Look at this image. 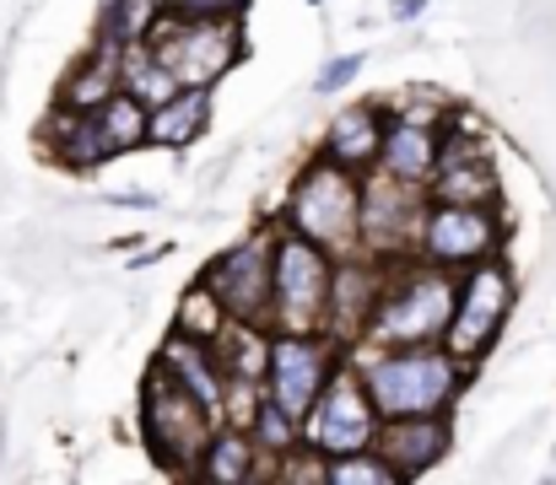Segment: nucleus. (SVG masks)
<instances>
[{"instance_id": "29", "label": "nucleus", "mask_w": 556, "mask_h": 485, "mask_svg": "<svg viewBox=\"0 0 556 485\" xmlns=\"http://www.w3.org/2000/svg\"><path fill=\"white\" fill-rule=\"evenodd\" d=\"M174 16H243V0H168Z\"/></svg>"}, {"instance_id": "10", "label": "nucleus", "mask_w": 556, "mask_h": 485, "mask_svg": "<svg viewBox=\"0 0 556 485\" xmlns=\"http://www.w3.org/2000/svg\"><path fill=\"white\" fill-rule=\"evenodd\" d=\"M514 297H519V292H514V270L503 265V254H492V259L459 270V297H454V319H448L443 345H448L459 361L476 367V361L497 345L503 323L514 314Z\"/></svg>"}, {"instance_id": "25", "label": "nucleus", "mask_w": 556, "mask_h": 485, "mask_svg": "<svg viewBox=\"0 0 556 485\" xmlns=\"http://www.w3.org/2000/svg\"><path fill=\"white\" fill-rule=\"evenodd\" d=\"M119 87L136 92L147 109H157L168 92H179V76L157 60L152 43H130V49H119Z\"/></svg>"}, {"instance_id": "24", "label": "nucleus", "mask_w": 556, "mask_h": 485, "mask_svg": "<svg viewBox=\"0 0 556 485\" xmlns=\"http://www.w3.org/2000/svg\"><path fill=\"white\" fill-rule=\"evenodd\" d=\"M249 432H254V443H260V454L270 459V464H281L287 454H298L303 448V421L292 416V410H281L265 388H260V399H254V410H249V421H243ZM276 475V470H270Z\"/></svg>"}, {"instance_id": "16", "label": "nucleus", "mask_w": 556, "mask_h": 485, "mask_svg": "<svg viewBox=\"0 0 556 485\" xmlns=\"http://www.w3.org/2000/svg\"><path fill=\"white\" fill-rule=\"evenodd\" d=\"M157 361L185 383L189 394L216 416V421H227V410H232V372L222 367V350H216V340H194L185 329H168V340H163V350H157Z\"/></svg>"}, {"instance_id": "22", "label": "nucleus", "mask_w": 556, "mask_h": 485, "mask_svg": "<svg viewBox=\"0 0 556 485\" xmlns=\"http://www.w3.org/2000/svg\"><path fill=\"white\" fill-rule=\"evenodd\" d=\"M109 92H119V49H109V43H98L92 49V60H81V65H71V76L60 81V92H54V109H98Z\"/></svg>"}, {"instance_id": "11", "label": "nucleus", "mask_w": 556, "mask_h": 485, "mask_svg": "<svg viewBox=\"0 0 556 485\" xmlns=\"http://www.w3.org/2000/svg\"><path fill=\"white\" fill-rule=\"evenodd\" d=\"M378 421H383V416H378L368 383H363V367L346 356V361L336 367V378L325 383L319 405H314L308 421H303V448H314L319 459H341V454L372 448Z\"/></svg>"}, {"instance_id": "21", "label": "nucleus", "mask_w": 556, "mask_h": 485, "mask_svg": "<svg viewBox=\"0 0 556 485\" xmlns=\"http://www.w3.org/2000/svg\"><path fill=\"white\" fill-rule=\"evenodd\" d=\"M427 200H448V205H497V200H503L497 167H492L486 152L438 162V173L427 178Z\"/></svg>"}, {"instance_id": "3", "label": "nucleus", "mask_w": 556, "mask_h": 485, "mask_svg": "<svg viewBox=\"0 0 556 485\" xmlns=\"http://www.w3.org/2000/svg\"><path fill=\"white\" fill-rule=\"evenodd\" d=\"M136 426H141V448L152 454V464L163 475H179V481H194L200 475V459L216 437V416L189 394L185 383L152 361L147 378H141V410H136Z\"/></svg>"}, {"instance_id": "23", "label": "nucleus", "mask_w": 556, "mask_h": 485, "mask_svg": "<svg viewBox=\"0 0 556 485\" xmlns=\"http://www.w3.org/2000/svg\"><path fill=\"white\" fill-rule=\"evenodd\" d=\"M163 16H168V0H103L92 33L109 49H130V43H152Z\"/></svg>"}, {"instance_id": "7", "label": "nucleus", "mask_w": 556, "mask_h": 485, "mask_svg": "<svg viewBox=\"0 0 556 485\" xmlns=\"http://www.w3.org/2000/svg\"><path fill=\"white\" fill-rule=\"evenodd\" d=\"M157 60L179 76V87H216L243 54V16H163V27L152 33Z\"/></svg>"}, {"instance_id": "2", "label": "nucleus", "mask_w": 556, "mask_h": 485, "mask_svg": "<svg viewBox=\"0 0 556 485\" xmlns=\"http://www.w3.org/2000/svg\"><path fill=\"white\" fill-rule=\"evenodd\" d=\"M454 297H459V276L454 270L427 265V259H394L363 345H372V350L443 345L448 319H454Z\"/></svg>"}, {"instance_id": "18", "label": "nucleus", "mask_w": 556, "mask_h": 485, "mask_svg": "<svg viewBox=\"0 0 556 485\" xmlns=\"http://www.w3.org/2000/svg\"><path fill=\"white\" fill-rule=\"evenodd\" d=\"M383 130H389V114L378 103H357V109H341L319 141V152L352 173H372L378 152H383Z\"/></svg>"}, {"instance_id": "8", "label": "nucleus", "mask_w": 556, "mask_h": 485, "mask_svg": "<svg viewBox=\"0 0 556 485\" xmlns=\"http://www.w3.org/2000/svg\"><path fill=\"white\" fill-rule=\"evenodd\" d=\"M330 286H336V254L276 221V303H270V329H325Z\"/></svg>"}, {"instance_id": "31", "label": "nucleus", "mask_w": 556, "mask_h": 485, "mask_svg": "<svg viewBox=\"0 0 556 485\" xmlns=\"http://www.w3.org/2000/svg\"><path fill=\"white\" fill-rule=\"evenodd\" d=\"M427 11V0H394V22H416Z\"/></svg>"}, {"instance_id": "12", "label": "nucleus", "mask_w": 556, "mask_h": 485, "mask_svg": "<svg viewBox=\"0 0 556 485\" xmlns=\"http://www.w3.org/2000/svg\"><path fill=\"white\" fill-rule=\"evenodd\" d=\"M503 210L497 205H448V200H427V221L416 238V259L443 265V270H470L492 254H503Z\"/></svg>"}, {"instance_id": "15", "label": "nucleus", "mask_w": 556, "mask_h": 485, "mask_svg": "<svg viewBox=\"0 0 556 485\" xmlns=\"http://www.w3.org/2000/svg\"><path fill=\"white\" fill-rule=\"evenodd\" d=\"M383 281H389V265L372 259V254H346L336 259V286H330V314H325V334H336L346 350L363 345L368 319L383 297Z\"/></svg>"}, {"instance_id": "30", "label": "nucleus", "mask_w": 556, "mask_h": 485, "mask_svg": "<svg viewBox=\"0 0 556 485\" xmlns=\"http://www.w3.org/2000/svg\"><path fill=\"white\" fill-rule=\"evenodd\" d=\"M109 205H125V210H130V205H136V210H157L163 200H157V194H141V189H119V194H109Z\"/></svg>"}, {"instance_id": "1", "label": "nucleus", "mask_w": 556, "mask_h": 485, "mask_svg": "<svg viewBox=\"0 0 556 485\" xmlns=\"http://www.w3.org/2000/svg\"><path fill=\"white\" fill-rule=\"evenodd\" d=\"M352 361L363 367V383H368L378 416H438V410H454L459 394L476 378V367L459 361L448 345H394V350L357 345Z\"/></svg>"}, {"instance_id": "17", "label": "nucleus", "mask_w": 556, "mask_h": 485, "mask_svg": "<svg viewBox=\"0 0 556 485\" xmlns=\"http://www.w3.org/2000/svg\"><path fill=\"white\" fill-rule=\"evenodd\" d=\"M438 146H443V114H394L383 130L378 173L427 189V178L438 173Z\"/></svg>"}, {"instance_id": "26", "label": "nucleus", "mask_w": 556, "mask_h": 485, "mask_svg": "<svg viewBox=\"0 0 556 485\" xmlns=\"http://www.w3.org/2000/svg\"><path fill=\"white\" fill-rule=\"evenodd\" d=\"M227 308H222V297L211 292V281L200 276V281H189L185 297H179V314H174V329H185L194 340H216L222 329H227Z\"/></svg>"}, {"instance_id": "19", "label": "nucleus", "mask_w": 556, "mask_h": 485, "mask_svg": "<svg viewBox=\"0 0 556 485\" xmlns=\"http://www.w3.org/2000/svg\"><path fill=\"white\" fill-rule=\"evenodd\" d=\"M260 475H270V459L260 454L254 432H249L243 421H222L216 437H211V448H205V459H200V475H194V481L249 485V481H260Z\"/></svg>"}, {"instance_id": "4", "label": "nucleus", "mask_w": 556, "mask_h": 485, "mask_svg": "<svg viewBox=\"0 0 556 485\" xmlns=\"http://www.w3.org/2000/svg\"><path fill=\"white\" fill-rule=\"evenodd\" d=\"M363 178L341 162H330L325 152H314V162L292 178L287 205H281V227L314 238L319 248H330L336 259L363 254Z\"/></svg>"}, {"instance_id": "14", "label": "nucleus", "mask_w": 556, "mask_h": 485, "mask_svg": "<svg viewBox=\"0 0 556 485\" xmlns=\"http://www.w3.org/2000/svg\"><path fill=\"white\" fill-rule=\"evenodd\" d=\"M372 448L394 464L400 481H421L454 454V410L438 416H383Z\"/></svg>"}, {"instance_id": "32", "label": "nucleus", "mask_w": 556, "mask_h": 485, "mask_svg": "<svg viewBox=\"0 0 556 485\" xmlns=\"http://www.w3.org/2000/svg\"><path fill=\"white\" fill-rule=\"evenodd\" d=\"M308 5H319V0H308Z\"/></svg>"}, {"instance_id": "5", "label": "nucleus", "mask_w": 556, "mask_h": 485, "mask_svg": "<svg viewBox=\"0 0 556 485\" xmlns=\"http://www.w3.org/2000/svg\"><path fill=\"white\" fill-rule=\"evenodd\" d=\"M147 119L152 109L136 98V92H109L98 109H54V125L43 130L49 136V157L71 173H92L103 162L125 157L136 146H147Z\"/></svg>"}, {"instance_id": "28", "label": "nucleus", "mask_w": 556, "mask_h": 485, "mask_svg": "<svg viewBox=\"0 0 556 485\" xmlns=\"http://www.w3.org/2000/svg\"><path fill=\"white\" fill-rule=\"evenodd\" d=\"M363 65H368V54H363V49H357V54H336V60H330L319 76H314V92H319V98H336V92H346V87L363 76Z\"/></svg>"}, {"instance_id": "9", "label": "nucleus", "mask_w": 556, "mask_h": 485, "mask_svg": "<svg viewBox=\"0 0 556 485\" xmlns=\"http://www.w3.org/2000/svg\"><path fill=\"white\" fill-rule=\"evenodd\" d=\"M200 276L222 297L227 319L265 323L270 329V303H276V216L265 227H254L249 238L227 243Z\"/></svg>"}, {"instance_id": "6", "label": "nucleus", "mask_w": 556, "mask_h": 485, "mask_svg": "<svg viewBox=\"0 0 556 485\" xmlns=\"http://www.w3.org/2000/svg\"><path fill=\"white\" fill-rule=\"evenodd\" d=\"M352 350L325 334V329H270V356H265V394L292 410L298 421H308V410L319 405L325 383L336 378V367L346 361Z\"/></svg>"}, {"instance_id": "20", "label": "nucleus", "mask_w": 556, "mask_h": 485, "mask_svg": "<svg viewBox=\"0 0 556 485\" xmlns=\"http://www.w3.org/2000/svg\"><path fill=\"white\" fill-rule=\"evenodd\" d=\"M205 130H211V87H179V92H168V98L152 109V119H147V146L189 152Z\"/></svg>"}, {"instance_id": "27", "label": "nucleus", "mask_w": 556, "mask_h": 485, "mask_svg": "<svg viewBox=\"0 0 556 485\" xmlns=\"http://www.w3.org/2000/svg\"><path fill=\"white\" fill-rule=\"evenodd\" d=\"M325 485H400V475L378 448H357V454L325 459Z\"/></svg>"}, {"instance_id": "13", "label": "nucleus", "mask_w": 556, "mask_h": 485, "mask_svg": "<svg viewBox=\"0 0 556 485\" xmlns=\"http://www.w3.org/2000/svg\"><path fill=\"white\" fill-rule=\"evenodd\" d=\"M421 221H427V189L421 183H400V178L372 167L363 178V254L383 259V265L416 259Z\"/></svg>"}]
</instances>
